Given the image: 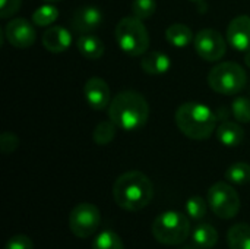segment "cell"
<instances>
[{
  "instance_id": "1",
  "label": "cell",
  "mask_w": 250,
  "mask_h": 249,
  "mask_svg": "<svg viewBox=\"0 0 250 249\" xmlns=\"http://www.w3.org/2000/svg\"><path fill=\"white\" fill-rule=\"evenodd\" d=\"M113 198L122 210L139 211L152 201L154 185L145 173L130 170L116 179Z\"/></svg>"
},
{
  "instance_id": "2",
  "label": "cell",
  "mask_w": 250,
  "mask_h": 249,
  "mask_svg": "<svg viewBox=\"0 0 250 249\" xmlns=\"http://www.w3.org/2000/svg\"><path fill=\"white\" fill-rule=\"evenodd\" d=\"M110 120L122 131H138L149 117V104L145 97L136 91L119 92L108 106Z\"/></svg>"
},
{
  "instance_id": "3",
  "label": "cell",
  "mask_w": 250,
  "mask_h": 249,
  "mask_svg": "<svg viewBox=\"0 0 250 249\" xmlns=\"http://www.w3.org/2000/svg\"><path fill=\"white\" fill-rule=\"evenodd\" d=\"M218 116L205 104L185 103L174 113V122L179 131L190 139H208L217 131Z\"/></svg>"
},
{
  "instance_id": "4",
  "label": "cell",
  "mask_w": 250,
  "mask_h": 249,
  "mask_svg": "<svg viewBox=\"0 0 250 249\" xmlns=\"http://www.w3.org/2000/svg\"><path fill=\"white\" fill-rule=\"evenodd\" d=\"M116 43L120 50L129 56L145 54L149 48V34L141 19L126 16L119 21L114 29Z\"/></svg>"
},
{
  "instance_id": "5",
  "label": "cell",
  "mask_w": 250,
  "mask_h": 249,
  "mask_svg": "<svg viewBox=\"0 0 250 249\" xmlns=\"http://www.w3.org/2000/svg\"><path fill=\"white\" fill-rule=\"evenodd\" d=\"M152 236L157 242L168 247L183 244L190 235V222L188 216L179 211H166L157 216L152 223Z\"/></svg>"
},
{
  "instance_id": "6",
  "label": "cell",
  "mask_w": 250,
  "mask_h": 249,
  "mask_svg": "<svg viewBox=\"0 0 250 249\" xmlns=\"http://www.w3.org/2000/svg\"><path fill=\"white\" fill-rule=\"evenodd\" d=\"M208 84L218 94L236 95L246 87L248 75L239 63L223 62L209 70Z\"/></svg>"
},
{
  "instance_id": "7",
  "label": "cell",
  "mask_w": 250,
  "mask_h": 249,
  "mask_svg": "<svg viewBox=\"0 0 250 249\" xmlns=\"http://www.w3.org/2000/svg\"><path fill=\"white\" fill-rule=\"evenodd\" d=\"M208 204L212 213L223 220L234 219L240 211L239 194L226 182H217L208 189Z\"/></svg>"
},
{
  "instance_id": "8",
  "label": "cell",
  "mask_w": 250,
  "mask_h": 249,
  "mask_svg": "<svg viewBox=\"0 0 250 249\" xmlns=\"http://www.w3.org/2000/svg\"><path fill=\"white\" fill-rule=\"evenodd\" d=\"M101 225V213L97 205L89 203L78 204L69 214V229L81 239L91 238Z\"/></svg>"
},
{
  "instance_id": "9",
  "label": "cell",
  "mask_w": 250,
  "mask_h": 249,
  "mask_svg": "<svg viewBox=\"0 0 250 249\" xmlns=\"http://www.w3.org/2000/svg\"><path fill=\"white\" fill-rule=\"evenodd\" d=\"M195 44V50L196 53L208 62H217L220 59H223V56L227 51V44L224 37L211 28H205L201 29L193 40Z\"/></svg>"
},
{
  "instance_id": "10",
  "label": "cell",
  "mask_w": 250,
  "mask_h": 249,
  "mask_svg": "<svg viewBox=\"0 0 250 249\" xmlns=\"http://www.w3.org/2000/svg\"><path fill=\"white\" fill-rule=\"evenodd\" d=\"M4 32H6L7 41L16 48H28L35 43V38H37L34 23L23 18L12 19L6 25Z\"/></svg>"
},
{
  "instance_id": "11",
  "label": "cell",
  "mask_w": 250,
  "mask_h": 249,
  "mask_svg": "<svg viewBox=\"0 0 250 249\" xmlns=\"http://www.w3.org/2000/svg\"><path fill=\"white\" fill-rule=\"evenodd\" d=\"M83 95L86 103L94 110H105L111 100H110V87L101 78H89L83 85Z\"/></svg>"
},
{
  "instance_id": "12",
  "label": "cell",
  "mask_w": 250,
  "mask_h": 249,
  "mask_svg": "<svg viewBox=\"0 0 250 249\" xmlns=\"http://www.w3.org/2000/svg\"><path fill=\"white\" fill-rule=\"evenodd\" d=\"M227 41L237 51L250 50V16L240 15L227 26Z\"/></svg>"
},
{
  "instance_id": "13",
  "label": "cell",
  "mask_w": 250,
  "mask_h": 249,
  "mask_svg": "<svg viewBox=\"0 0 250 249\" xmlns=\"http://www.w3.org/2000/svg\"><path fill=\"white\" fill-rule=\"evenodd\" d=\"M103 22V13L95 6H82L70 18V26L79 34H88L97 29Z\"/></svg>"
},
{
  "instance_id": "14",
  "label": "cell",
  "mask_w": 250,
  "mask_h": 249,
  "mask_svg": "<svg viewBox=\"0 0 250 249\" xmlns=\"http://www.w3.org/2000/svg\"><path fill=\"white\" fill-rule=\"evenodd\" d=\"M42 45L50 53H63L66 51L72 44V35L70 31L64 26H48L42 34Z\"/></svg>"
},
{
  "instance_id": "15",
  "label": "cell",
  "mask_w": 250,
  "mask_h": 249,
  "mask_svg": "<svg viewBox=\"0 0 250 249\" xmlns=\"http://www.w3.org/2000/svg\"><path fill=\"white\" fill-rule=\"evenodd\" d=\"M245 129L237 122L224 120L217 128V138L226 147H239L245 141Z\"/></svg>"
},
{
  "instance_id": "16",
  "label": "cell",
  "mask_w": 250,
  "mask_h": 249,
  "mask_svg": "<svg viewBox=\"0 0 250 249\" xmlns=\"http://www.w3.org/2000/svg\"><path fill=\"white\" fill-rule=\"evenodd\" d=\"M171 66L170 57L161 51H151L141 59V68L148 75H164Z\"/></svg>"
},
{
  "instance_id": "17",
  "label": "cell",
  "mask_w": 250,
  "mask_h": 249,
  "mask_svg": "<svg viewBox=\"0 0 250 249\" xmlns=\"http://www.w3.org/2000/svg\"><path fill=\"white\" fill-rule=\"evenodd\" d=\"M78 50L79 53L89 60H97L104 54V43L97 37V35H91V34H82L78 41H76Z\"/></svg>"
},
{
  "instance_id": "18",
  "label": "cell",
  "mask_w": 250,
  "mask_h": 249,
  "mask_svg": "<svg viewBox=\"0 0 250 249\" xmlns=\"http://www.w3.org/2000/svg\"><path fill=\"white\" fill-rule=\"evenodd\" d=\"M166 40L171 45L183 48V47L189 45L195 40V37H193L192 29L188 25H185V23H171L166 29Z\"/></svg>"
},
{
  "instance_id": "19",
  "label": "cell",
  "mask_w": 250,
  "mask_h": 249,
  "mask_svg": "<svg viewBox=\"0 0 250 249\" xmlns=\"http://www.w3.org/2000/svg\"><path fill=\"white\" fill-rule=\"evenodd\" d=\"M192 239L196 247L202 249H211L214 248L218 242V232L212 225L202 223L195 227V230L192 233Z\"/></svg>"
},
{
  "instance_id": "20",
  "label": "cell",
  "mask_w": 250,
  "mask_h": 249,
  "mask_svg": "<svg viewBox=\"0 0 250 249\" xmlns=\"http://www.w3.org/2000/svg\"><path fill=\"white\" fill-rule=\"evenodd\" d=\"M230 249H250V225L237 223L227 233Z\"/></svg>"
},
{
  "instance_id": "21",
  "label": "cell",
  "mask_w": 250,
  "mask_h": 249,
  "mask_svg": "<svg viewBox=\"0 0 250 249\" xmlns=\"http://www.w3.org/2000/svg\"><path fill=\"white\" fill-rule=\"evenodd\" d=\"M57 18H59V9L53 3H47V4L37 7L31 19H32V23L37 26H47V25L54 23Z\"/></svg>"
},
{
  "instance_id": "22",
  "label": "cell",
  "mask_w": 250,
  "mask_h": 249,
  "mask_svg": "<svg viewBox=\"0 0 250 249\" xmlns=\"http://www.w3.org/2000/svg\"><path fill=\"white\" fill-rule=\"evenodd\" d=\"M117 129L119 128L114 125L113 120L100 122L92 132V139L97 145H108L114 139Z\"/></svg>"
},
{
  "instance_id": "23",
  "label": "cell",
  "mask_w": 250,
  "mask_h": 249,
  "mask_svg": "<svg viewBox=\"0 0 250 249\" xmlns=\"http://www.w3.org/2000/svg\"><path fill=\"white\" fill-rule=\"evenodd\" d=\"M226 179L234 185H248L250 183V164L245 161L231 164L226 172Z\"/></svg>"
},
{
  "instance_id": "24",
  "label": "cell",
  "mask_w": 250,
  "mask_h": 249,
  "mask_svg": "<svg viewBox=\"0 0 250 249\" xmlns=\"http://www.w3.org/2000/svg\"><path fill=\"white\" fill-rule=\"evenodd\" d=\"M92 249H125V244L122 238L113 230H104L94 239Z\"/></svg>"
},
{
  "instance_id": "25",
  "label": "cell",
  "mask_w": 250,
  "mask_h": 249,
  "mask_svg": "<svg viewBox=\"0 0 250 249\" xmlns=\"http://www.w3.org/2000/svg\"><path fill=\"white\" fill-rule=\"evenodd\" d=\"M208 203L202 197H190L186 201V213L192 220H202L208 211Z\"/></svg>"
},
{
  "instance_id": "26",
  "label": "cell",
  "mask_w": 250,
  "mask_h": 249,
  "mask_svg": "<svg viewBox=\"0 0 250 249\" xmlns=\"http://www.w3.org/2000/svg\"><path fill=\"white\" fill-rule=\"evenodd\" d=\"M157 9V1L155 0H133L132 1V13L135 18L144 21L149 19Z\"/></svg>"
},
{
  "instance_id": "27",
  "label": "cell",
  "mask_w": 250,
  "mask_h": 249,
  "mask_svg": "<svg viewBox=\"0 0 250 249\" xmlns=\"http://www.w3.org/2000/svg\"><path fill=\"white\" fill-rule=\"evenodd\" d=\"M231 112L239 123H250V100L246 97H236L231 104Z\"/></svg>"
},
{
  "instance_id": "28",
  "label": "cell",
  "mask_w": 250,
  "mask_h": 249,
  "mask_svg": "<svg viewBox=\"0 0 250 249\" xmlns=\"http://www.w3.org/2000/svg\"><path fill=\"white\" fill-rule=\"evenodd\" d=\"M19 145V138L13 132H3L0 136V150L3 154H12Z\"/></svg>"
},
{
  "instance_id": "29",
  "label": "cell",
  "mask_w": 250,
  "mask_h": 249,
  "mask_svg": "<svg viewBox=\"0 0 250 249\" xmlns=\"http://www.w3.org/2000/svg\"><path fill=\"white\" fill-rule=\"evenodd\" d=\"M4 249H34V242L26 235H15L7 241Z\"/></svg>"
},
{
  "instance_id": "30",
  "label": "cell",
  "mask_w": 250,
  "mask_h": 249,
  "mask_svg": "<svg viewBox=\"0 0 250 249\" xmlns=\"http://www.w3.org/2000/svg\"><path fill=\"white\" fill-rule=\"evenodd\" d=\"M22 4V0H0V18L7 19L15 15Z\"/></svg>"
},
{
  "instance_id": "31",
  "label": "cell",
  "mask_w": 250,
  "mask_h": 249,
  "mask_svg": "<svg viewBox=\"0 0 250 249\" xmlns=\"http://www.w3.org/2000/svg\"><path fill=\"white\" fill-rule=\"evenodd\" d=\"M245 62H246L248 68H250V50H248L246 54H245Z\"/></svg>"
},
{
  "instance_id": "32",
  "label": "cell",
  "mask_w": 250,
  "mask_h": 249,
  "mask_svg": "<svg viewBox=\"0 0 250 249\" xmlns=\"http://www.w3.org/2000/svg\"><path fill=\"white\" fill-rule=\"evenodd\" d=\"M42 1H47V3H56V1H60V0H42Z\"/></svg>"
},
{
  "instance_id": "33",
  "label": "cell",
  "mask_w": 250,
  "mask_h": 249,
  "mask_svg": "<svg viewBox=\"0 0 250 249\" xmlns=\"http://www.w3.org/2000/svg\"><path fill=\"white\" fill-rule=\"evenodd\" d=\"M190 1H193V3H202L204 0H190Z\"/></svg>"
}]
</instances>
